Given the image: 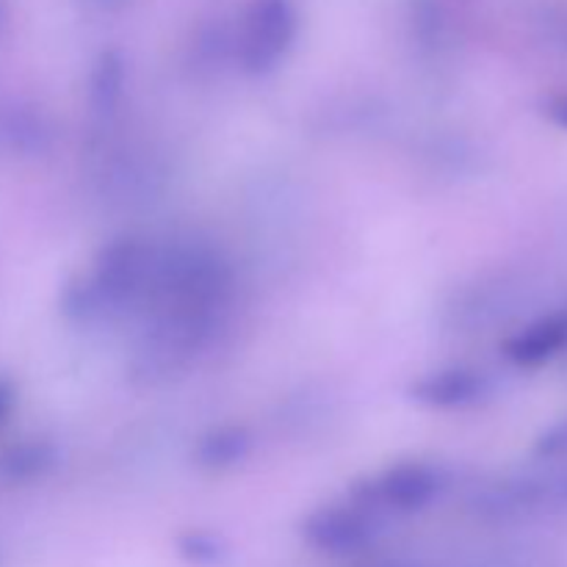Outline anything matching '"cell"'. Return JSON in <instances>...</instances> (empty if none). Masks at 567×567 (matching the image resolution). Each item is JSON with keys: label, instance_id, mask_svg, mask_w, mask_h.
Wrapping results in <instances>:
<instances>
[{"label": "cell", "instance_id": "6da1fadb", "mask_svg": "<svg viewBox=\"0 0 567 567\" xmlns=\"http://www.w3.org/2000/svg\"><path fill=\"white\" fill-rule=\"evenodd\" d=\"M299 17L291 0H252L238 39V59L249 75H269L286 61L297 39Z\"/></svg>", "mask_w": 567, "mask_h": 567}, {"label": "cell", "instance_id": "7a4b0ae2", "mask_svg": "<svg viewBox=\"0 0 567 567\" xmlns=\"http://www.w3.org/2000/svg\"><path fill=\"white\" fill-rule=\"evenodd\" d=\"M443 471L424 460H402L374 480L352 487L354 502L363 507H388L396 513H415L435 502L443 491Z\"/></svg>", "mask_w": 567, "mask_h": 567}, {"label": "cell", "instance_id": "3957f363", "mask_svg": "<svg viewBox=\"0 0 567 567\" xmlns=\"http://www.w3.org/2000/svg\"><path fill=\"white\" fill-rule=\"evenodd\" d=\"M410 402L430 410H460L471 408L485 396V377L468 365H446L419 377L408 388Z\"/></svg>", "mask_w": 567, "mask_h": 567}, {"label": "cell", "instance_id": "277c9868", "mask_svg": "<svg viewBox=\"0 0 567 567\" xmlns=\"http://www.w3.org/2000/svg\"><path fill=\"white\" fill-rule=\"evenodd\" d=\"M369 507L363 504H327L316 513L308 515L302 532L313 546L324 548V551H349V548L363 546L374 532L371 524Z\"/></svg>", "mask_w": 567, "mask_h": 567}, {"label": "cell", "instance_id": "5b68a950", "mask_svg": "<svg viewBox=\"0 0 567 567\" xmlns=\"http://www.w3.org/2000/svg\"><path fill=\"white\" fill-rule=\"evenodd\" d=\"M567 343V319L565 316H548L520 330L518 336L504 343V352L518 365H540L559 352Z\"/></svg>", "mask_w": 567, "mask_h": 567}, {"label": "cell", "instance_id": "8992f818", "mask_svg": "<svg viewBox=\"0 0 567 567\" xmlns=\"http://www.w3.org/2000/svg\"><path fill=\"white\" fill-rule=\"evenodd\" d=\"M252 452V435L241 424H221L205 432L194 449V460L205 471H227L236 468L238 463Z\"/></svg>", "mask_w": 567, "mask_h": 567}, {"label": "cell", "instance_id": "52a82bcc", "mask_svg": "<svg viewBox=\"0 0 567 567\" xmlns=\"http://www.w3.org/2000/svg\"><path fill=\"white\" fill-rule=\"evenodd\" d=\"M125 59L116 50H105L94 61L92 75H89V111L94 120L105 122L116 114L125 94Z\"/></svg>", "mask_w": 567, "mask_h": 567}, {"label": "cell", "instance_id": "ba28073f", "mask_svg": "<svg viewBox=\"0 0 567 567\" xmlns=\"http://www.w3.org/2000/svg\"><path fill=\"white\" fill-rule=\"evenodd\" d=\"M50 465H53V452H50V446H44V443H31V446H22L20 452L14 454L11 468L20 476H39L44 474Z\"/></svg>", "mask_w": 567, "mask_h": 567}, {"label": "cell", "instance_id": "9c48e42d", "mask_svg": "<svg viewBox=\"0 0 567 567\" xmlns=\"http://www.w3.org/2000/svg\"><path fill=\"white\" fill-rule=\"evenodd\" d=\"M543 111H546L548 122H554V125L565 127V131H567V94L548 97L546 105H543Z\"/></svg>", "mask_w": 567, "mask_h": 567}, {"label": "cell", "instance_id": "30bf717a", "mask_svg": "<svg viewBox=\"0 0 567 567\" xmlns=\"http://www.w3.org/2000/svg\"><path fill=\"white\" fill-rule=\"evenodd\" d=\"M14 402H17L14 382L6 380V377H0V424L9 419V413L14 410Z\"/></svg>", "mask_w": 567, "mask_h": 567}]
</instances>
